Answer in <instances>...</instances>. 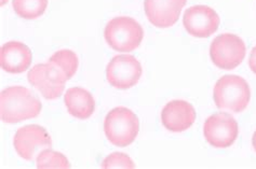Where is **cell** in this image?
Returning a JSON list of instances; mask_svg holds the SVG:
<instances>
[{
	"instance_id": "1",
	"label": "cell",
	"mask_w": 256,
	"mask_h": 169,
	"mask_svg": "<svg viewBox=\"0 0 256 169\" xmlns=\"http://www.w3.org/2000/svg\"><path fill=\"white\" fill-rule=\"evenodd\" d=\"M42 101L24 86H10L0 93V119L4 123H20L42 112Z\"/></svg>"
},
{
	"instance_id": "2",
	"label": "cell",
	"mask_w": 256,
	"mask_h": 169,
	"mask_svg": "<svg viewBox=\"0 0 256 169\" xmlns=\"http://www.w3.org/2000/svg\"><path fill=\"white\" fill-rule=\"evenodd\" d=\"M213 98L218 109L240 113L250 104V85L244 78L236 74H226L215 84Z\"/></svg>"
},
{
	"instance_id": "3",
	"label": "cell",
	"mask_w": 256,
	"mask_h": 169,
	"mask_svg": "<svg viewBox=\"0 0 256 169\" xmlns=\"http://www.w3.org/2000/svg\"><path fill=\"white\" fill-rule=\"evenodd\" d=\"M140 121L136 114L126 107H117L107 113L104 132L107 139L116 147H128L136 139Z\"/></svg>"
},
{
	"instance_id": "4",
	"label": "cell",
	"mask_w": 256,
	"mask_h": 169,
	"mask_svg": "<svg viewBox=\"0 0 256 169\" xmlns=\"http://www.w3.org/2000/svg\"><path fill=\"white\" fill-rule=\"evenodd\" d=\"M104 37L106 42L114 51L132 52L142 43L144 29L134 18L119 16L107 23Z\"/></svg>"
},
{
	"instance_id": "5",
	"label": "cell",
	"mask_w": 256,
	"mask_h": 169,
	"mask_svg": "<svg viewBox=\"0 0 256 169\" xmlns=\"http://www.w3.org/2000/svg\"><path fill=\"white\" fill-rule=\"evenodd\" d=\"M28 80L46 99L50 100L62 95L66 81H68L66 73L50 60L46 64L34 66L28 73Z\"/></svg>"
},
{
	"instance_id": "6",
	"label": "cell",
	"mask_w": 256,
	"mask_h": 169,
	"mask_svg": "<svg viewBox=\"0 0 256 169\" xmlns=\"http://www.w3.org/2000/svg\"><path fill=\"white\" fill-rule=\"evenodd\" d=\"M246 46L240 37L223 33L215 38L210 45V57L220 69L232 70L244 62Z\"/></svg>"
},
{
	"instance_id": "7",
	"label": "cell",
	"mask_w": 256,
	"mask_h": 169,
	"mask_svg": "<svg viewBox=\"0 0 256 169\" xmlns=\"http://www.w3.org/2000/svg\"><path fill=\"white\" fill-rule=\"evenodd\" d=\"M204 138L214 148L225 149L234 145L239 136V125L227 112L214 113L204 125Z\"/></svg>"
},
{
	"instance_id": "8",
	"label": "cell",
	"mask_w": 256,
	"mask_h": 169,
	"mask_svg": "<svg viewBox=\"0 0 256 169\" xmlns=\"http://www.w3.org/2000/svg\"><path fill=\"white\" fill-rule=\"evenodd\" d=\"M142 73V65L129 54L114 56L106 67L107 81L118 90L131 89L138 84Z\"/></svg>"
},
{
	"instance_id": "9",
	"label": "cell",
	"mask_w": 256,
	"mask_h": 169,
	"mask_svg": "<svg viewBox=\"0 0 256 169\" xmlns=\"http://www.w3.org/2000/svg\"><path fill=\"white\" fill-rule=\"evenodd\" d=\"M13 145L20 157L26 161H32L44 149L52 147V140L44 127L32 124L18 128Z\"/></svg>"
},
{
	"instance_id": "10",
	"label": "cell",
	"mask_w": 256,
	"mask_h": 169,
	"mask_svg": "<svg viewBox=\"0 0 256 169\" xmlns=\"http://www.w3.org/2000/svg\"><path fill=\"white\" fill-rule=\"evenodd\" d=\"M220 19L214 9L204 4L192 5L186 9L183 15V25L190 36L208 38L218 29Z\"/></svg>"
},
{
	"instance_id": "11",
	"label": "cell",
	"mask_w": 256,
	"mask_h": 169,
	"mask_svg": "<svg viewBox=\"0 0 256 169\" xmlns=\"http://www.w3.org/2000/svg\"><path fill=\"white\" fill-rule=\"evenodd\" d=\"M187 0H145V14L154 26L169 28L178 21Z\"/></svg>"
},
{
	"instance_id": "12",
	"label": "cell",
	"mask_w": 256,
	"mask_h": 169,
	"mask_svg": "<svg viewBox=\"0 0 256 169\" xmlns=\"http://www.w3.org/2000/svg\"><path fill=\"white\" fill-rule=\"evenodd\" d=\"M197 113L192 104L186 100H172L168 103L161 111V123L166 130L172 133H182L196 121Z\"/></svg>"
},
{
	"instance_id": "13",
	"label": "cell",
	"mask_w": 256,
	"mask_h": 169,
	"mask_svg": "<svg viewBox=\"0 0 256 169\" xmlns=\"http://www.w3.org/2000/svg\"><path fill=\"white\" fill-rule=\"evenodd\" d=\"M32 62V51L22 42H6L0 49V66L6 72L22 73L30 68Z\"/></svg>"
},
{
	"instance_id": "14",
	"label": "cell",
	"mask_w": 256,
	"mask_h": 169,
	"mask_svg": "<svg viewBox=\"0 0 256 169\" xmlns=\"http://www.w3.org/2000/svg\"><path fill=\"white\" fill-rule=\"evenodd\" d=\"M64 103L70 116L79 120L89 119L96 109V101L91 93L82 87H72L67 90Z\"/></svg>"
},
{
	"instance_id": "15",
	"label": "cell",
	"mask_w": 256,
	"mask_h": 169,
	"mask_svg": "<svg viewBox=\"0 0 256 169\" xmlns=\"http://www.w3.org/2000/svg\"><path fill=\"white\" fill-rule=\"evenodd\" d=\"M12 6L20 17L35 19L44 13L48 0H12Z\"/></svg>"
},
{
	"instance_id": "16",
	"label": "cell",
	"mask_w": 256,
	"mask_h": 169,
	"mask_svg": "<svg viewBox=\"0 0 256 169\" xmlns=\"http://www.w3.org/2000/svg\"><path fill=\"white\" fill-rule=\"evenodd\" d=\"M37 168L39 169H65L70 168V162L62 153L51 150V148L44 149L40 152L36 158Z\"/></svg>"
},
{
	"instance_id": "17",
	"label": "cell",
	"mask_w": 256,
	"mask_h": 169,
	"mask_svg": "<svg viewBox=\"0 0 256 169\" xmlns=\"http://www.w3.org/2000/svg\"><path fill=\"white\" fill-rule=\"evenodd\" d=\"M50 62L56 64L60 69H62L67 76V79L70 80L78 69L79 60L78 57L70 50H60L56 52L53 55L49 58Z\"/></svg>"
},
{
	"instance_id": "18",
	"label": "cell",
	"mask_w": 256,
	"mask_h": 169,
	"mask_svg": "<svg viewBox=\"0 0 256 169\" xmlns=\"http://www.w3.org/2000/svg\"><path fill=\"white\" fill-rule=\"evenodd\" d=\"M103 169L108 168H126V169H133L136 168V164L133 163V161L128 157L124 153L116 152L110 154V157H107L102 165H100Z\"/></svg>"
},
{
	"instance_id": "19",
	"label": "cell",
	"mask_w": 256,
	"mask_h": 169,
	"mask_svg": "<svg viewBox=\"0 0 256 169\" xmlns=\"http://www.w3.org/2000/svg\"><path fill=\"white\" fill-rule=\"evenodd\" d=\"M248 67H250L252 72L256 74V45L250 53V57H248Z\"/></svg>"
},
{
	"instance_id": "20",
	"label": "cell",
	"mask_w": 256,
	"mask_h": 169,
	"mask_svg": "<svg viewBox=\"0 0 256 169\" xmlns=\"http://www.w3.org/2000/svg\"><path fill=\"white\" fill-rule=\"evenodd\" d=\"M252 146H253L254 151L256 152V131L254 132V134H253V137H252Z\"/></svg>"
}]
</instances>
